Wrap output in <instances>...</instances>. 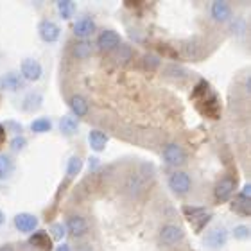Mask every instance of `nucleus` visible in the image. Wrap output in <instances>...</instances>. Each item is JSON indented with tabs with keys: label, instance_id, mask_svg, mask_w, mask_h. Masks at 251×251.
<instances>
[{
	"label": "nucleus",
	"instance_id": "nucleus-1",
	"mask_svg": "<svg viewBox=\"0 0 251 251\" xmlns=\"http://www.w3.org/2000/svg\"><path fill=\"white\" fill-rule=\"evenodd\" d=\"M163 160L173 165V167H179V165H185L187 163V152L183 151V147L178 146V144H169L165 149H163Z\"/></svg>",
	"mask_w": 251,
	"mask_h": 251
},
{
	"label": "nucleus",
	"instance_id": "nucleus-2",
	"mask_svg": "<svg viewBox=\"0 0 251 251\" xmlns=\"http://www.w3.org/2000/svg\"><path fill=\"white\" fill-rule=\"evenodd\" d=\"M169 187L173 190L174 194H178V196H185V194L190 190L192 187V181H190V176L187 173H173L171 174V178H169Z\"/></svg>",
	"mask_w": 251,
	"mask_h": 251
},
{
	"label": "nucleus",
	"instance_id": "nucleus-3",
	"mask_svg": "<svg viewBox=\"0 0 251 251\" xmlns=\"http://www.w3.org/2000/svg\"><path fill=\"white\" fill-rule=\"evenodd\" d=\"M59 32L61 31H59L58 24L52 20H43V22H40V25H38V34H40V38H42L45 43L58 42Z\"/></svg>",
	"mask_w": 251,
	"mask_h": 251
},
{
	"label": "nucleus",
	"instance_id": "nucleus-4",
	"mask_svg": "<svg viewBox=\"0 0 251 251\" xmlns=\"http://www.w3.org/2000/svg\"><path fill=\"white\" fill-rule=\"evenodd\" d=\"M20 72H22V75H24V79H27V81H38V79L42 77L43 68H42V65H40V61H36V59H32V58H27L22 61Z\"/></svg>",
	"mask_w": 251,
	"mask_h": 251
},
{
	"label": "nucleus",
	"instance_id": "nucleus-5",
	"mask_svg": "<svg viewBox=\"0 0 251 251\" xmlns=\"http://www.w3.org/2000/svg\"><path fill=\"white\" fill-rule=\"evenodd\" d=\"M233 194H235V179L233 178H223L219 183L215 185L214 196L217 201H221V203L228 201Z\"/></svg>",
	"mask_w": 251,
	"mask_h": 251
},
{
	"label": "nucleus",
	"instance_id": "nucleus-6",
	"mask_svg": "<svg viewBox=\"0 0 251 251\" xmlns=\"http://www.w3.org/2000/svg\"><path fill=\"white\" fill-rule=\"evenodd\" d=\"M226 241H228V231H226L225 228H221V226L210 230L208 233H206V239H204V242H206V246H208L210 250H219V248L225 246Z\"/></svg>",
	"mask_w": 251,
	"mask_h": 251
},
{
	"label": "nucleus",
	"instance_id": "nucleus-7",
	"mask_svg": "<svg viewBox=\"0 0 251 251\" xmlns=\"http://www.w3.org/2000/svg\"><path fill=\"white\" fill-rule=\"evenodd\" d=\"M181 239H183V230L174 225L163 226L162 231H160V241H162L163 244H167V246H173V244L179 242Z\"/></svg>",
	"mask_w": 251,
	"mask_h": 251
},
{
	"label": "nucleus",
	"instance_id": "nucleus-8",
	"mask_svg": "<svg viewBox=\"0 0 251 251\" xmlns=\"http://www.w3.org/2000/svg\"><path fill=\"white\" fill-rule=\"evenodd\" d=\"M121 45V36L117 34L115 31H104L100 32L99 38H97V47L100 50H113Z\"/></svg>",
	"mask_w": 251,
	"mask_h": 251
},
{
	"label": "nucleus",
	"instance_id": "nucleus-9",
	"mask_svg": "<svg viewBox=\"0 0 251 251\" xmlns=\"http://www.w3.org/2000/svg\"><path fill=\"white\" fill-rule=\"evenodd\" d=\"M15 226L22 233H31L38 228V217L32 214H18L15 217Z\"/></svg>",
	"mask_w": 251,
	"mask_h": 251
},
{
	"label": "nucleus",
	"instance_id": "nucleus-10",
	"mask_svg": "<svg viewBox=\"0 0 251 251\" xmlns=\"http://www.w3.org/2000/svg\"><path fill=\"white\" fill-rule=\"evenodd\" d=\"M95 31V24L92 18H88V16H84V18H79L75 24H74V34L77 38H88L92 36V32Z\"/></svg>",
	"mask_w": 251,
	"mask_h": 251
},
{
	"label": "nucleus",
	"instance_id": "nucleus-11",
	"mask_svg": "<svg viewBox=\"0 0 251 251\" xmlns=\"http://www.w3.org/2000/svg\"><path fill=\"white\" fill-rule=\"evenodd\" d=\"M231 16L230 4L225 2V0H215L212 4V18L215 22H226Z\"/></svg>",
	"mask_w": 251,
	"mask_h": 251
},
{
	"label": "nucleus",
	"instance_id": "nucleus-12",
	"mask_svg": "<svg viewBox=\"0 0 251 251\" xmlns=\"http://www.w3.org/2000/svg\"><path fill=\"white\" fill-rule=\"evenodd\" d=\"M29 244L42 251H52V239L49 237L47 231H43V230L36 231V233L29 239Z\"/></svg>",
	"mask_w": 251,
	"mask_h": 251
},
{
	"label": "nucleus",
	"instance_id": "nucleus-13",
	"mask_svg": "<svg viewBox=\"0 0 251 251\" xmlns=\"http://www.w3.org/2000/svg\"><path fill=\"white\" fill-rule=\"evenodd\" d=\"M67 228L70 231V235L74 237H83L88 231V225H86V221L81 215H72L67 223Z\"/></svg>",
	"mask_w": 251,
	"mask_h": 251
},
{
	"label": "nucleus",
	"instance_id": "nucleus-14",
	"mask_svg": "<svg viewBox=\"0 0 251 251\" xmlns=\"http://www.w3.org/2000/svg\"><path fill=\"white\" fill-rule=\"evenodd\" d=\"M0 86L4 90H9V92H16V90H20L24 86V81H22V75L9 72L0 77Z\"/></svg>",
	"mask_w": 251,
	"mask_h": 251
},
{
	"label": "nucleus",
	"instance_id": "nucleus-15",
	"mask_svg": "<svg viewBox=\"0 0 251 251\" xmlns=\"http://www.w3.org/2000/svg\"><path fill=\"white\" fill-rule=\"evenodd\" d=\"M88 142H90V147L95 152H100L104 151L106 144H108V136H106V133H102L99 129H92L88 133Z\"/></svg>",
	"mask_w": 251,
	"mask_h": 251
},
{
	"label": "nucleus",
	"instance_id": "nucleus-16",
	"mask_svg": "<svg viewBox=\"0 0 251 251\" xmlns=\"http://www.w3.org/2000/svg\"><path fill=\"white\" fill-rule=\"evenodd\" d=\"M70 108L77 117H84L88 113V102H86L83 95H74L70 99Z\"/></svg>",
	"mask_w": 251,
	"mask_h": 251
},
{
	"label": "nucleus",
	"instance_id": "nucleus-17",
	"mask_svg": "<svg viewBox=\"0 0 251 251\" xmlns=\"http://www.w3.org/2000/svg\"><path fill=\"white\" fill-rule=\"evenodd\" d=\"M59 129H61L63 135L67 136H72L75 135V131L79 129V122L77 119H74V117H63L61 121H59Z\"/></svg>",
	"mask_w": 251,
	"mask_h": 251
},
{
	"label": "nucleus",
	"instance_id": "nucleus-18",
	"mask_svg": "<svg viewBox=\"0 0 251 251\" xmlns=\"http://www.w3.org/2000/svg\"><path fill=\"white\" fill-rule=\"evenodd\" d=\"M81 169H83V162H81V158L72 156L67 163V176L68 178H75V176L81 173Z\"/></svg>",
	"mask_w": 251,
	"mask_h": 251
},
{
	"label": "nucleus",
	"instance_id": "nucleus-19",
	"mask_svg": "<svg viewBox=\"0 0 251 251\" xmlns=\"http://www.w3.org/2000/svg\"><path fill=\"white\" fill-rule=\"evenodd\" d=\"M13 173V160L7 154H0V179L9 178Z\"/></svg>",
	"mask_w": 251,
	"mask_h": 251
},
{
	"label": "nucleus",
	"instance_id": "nucleus-20",
	"mask_svg": "<svg viewBox=\"0 0 251 251\" xmlns=\"http://www.w3.org/2000/svg\"><path fill=\"white\" fill-rule=\"evenodd\" d=\"M58 11L65 20H68V18H72L74 11H75V4L72 0H61V2H58Z\"/></svg>",
	"mask_w": 251,
	"mask_h": 251
},
{
	"label": "nucleus",
	"instance_id": "nucleus-21",
	"mask_svg": "<svg viewBox=\"0 0 251 251\" xmlns=\"http://www.w3.org/2000/svg\"><path fill=\"white\" fill-rule=\"evenodd\" d=\"M50 127H52V122L47 117H40L31 124V129L34 133H47V131H50Z\"/></svg>",
	"mask_w": 251,
	"mask_h": 251
},
{
	"label": "nucleus",
	"instance_id": "nucleus-22",
	"mask_svg": "<svg viewBox=\"0 0 251 251\" xmlns=\"http://www.w3.org/2000/svg\"><path fill=\"white\" fill-rule=\"evenodd\" d=\"M233 210H237V212H241V214L248 215L250 214V199H244V198H237V201L233 203Z\"/></svg>",
	"mask_w": 251,
	"mask_h": 251
},
{
	"label": "nucleus",
	"instance_id": "nucleus-23",
	"mask_svg": "<svg viewBox=\"0 0 251 251\" xmlns=\"http://www.w3.org/2000/svg\"><path fill=\"white\" fill-rule=\"evenodd\" d=\"M90 54V45L88 43H79L77 47H75V56H77V58H86V56H88Z\"/></svg>",
	"mask_w": 251,
	"mask_h": 251
},
{
	"label": "nucleus",
	"instance_id": "nucleus-24",
	"mask_svg": "<svg viewBox=\"0 0 251 251\" xmlns=\"http://www.w3.org/2000/svg\"><path fill=\"white\" fill-rule=\"evenodd\" d=\"M50 233H52V237L56 239V241H61L63 235H65V226H63V225H52V228H50Z\"/></svg>",
	"mask_w": 251,
	"mask_h": 251
},
{
	"label": "nucleus",
	"instance_id": "nucleus-25",
	"mask_svg": "<svg viewBox=\"0 0 251 251\" xmlns=\"http://www.w3.org/2000/svg\"><path fill=\"white\" fill-rule=\"evenodd\" d=\"M233 235L237 239H248L250 237V228L248 226H237L235 230H233Z\"/></svg>",
	"mask_w": 251,
	"mask_h": 251
},
{
	"label": "nucleus",
	"instance_id": "nucleus-26",
	"mask_svg": "<svg viewBox=\"0 0 251 251\" xmlns=\"http://www.w3.org/2000/svg\"><path fill=\"white\" fill-rule=\"evenodd\" d=\"M24 146H25V138H24V136H15L13 142H11V147L16 149V151H18V149H24Z\"/></svg>",
	"mask_w": 251,
	"mask_h": 251
},
{
	"label": "nucleus",
	"instance_id": "nucleus-27",
	"mask_svg": "<svg viewBox=\"0 0 251 251\" xmlns=\"http://www.w3.org/2000/svg\"><path fill=\"white\" fill-rule=\"evenodd\" d=\"M183 212L187 215H190V219H194L196 215H199V214H203L204 212V208H190V206H185L183 208Z\"/></svg>",
	"mask_w": 251,
	"mask_h": 251
},
{
	"label": "nucleus",
	"instance_id": "nucleus-28",
	"mask_svg": "<svg viewBox=\"0 0 251 251\" xmlns=\"http://www.w3.org/2000/svg\"><path fill=\"white\" fill-rule=\"evenodd\" d=\"M241 198H244V199H250L251 198V185L250 183H246L244 185V188H242V192L239 194Z\"/></svg>",
	"mask_w": 251,
	"mask_h": 251
},
{
	"label": "nucleus",
	"instance_id": "nucleus-29",
	"mask_svg": "<svg viewBox=\"0 0 251 251\" xmlns=\"http://www.w3.org/2000/svg\"><path fill=\"white\" fill-rule=\"evenodd\" d=\"M5 140V131H4V127H2V124H0V144Z\"/></svg>",
	"mask_w": 251,
	"mask_h": 251
},
{
	"label": "nucleus",
	"instance_id": "nucleus-30",
	"mask_svg": "<svg viewBox=\"0 0 251 251\" xmlns=\"http://www.w3.org/2000/svg\"><path fill=\"white\" fill-rule=\"evenodd\" d=\"M58 251H70V248H68L67 244H61V246L58 248Z\"/></svg>",
	"mask_w": 251,
	"mask_h": 251
},
{
	"label": "nucleus",
	"instance_id": "nucleus-31",
	"mask_svg": "<svg viewBox=\"0 0 251 251\" xmlns=\"http://www.w3.org/2000/svg\"><path fill=\"white\" fill-rule=\"evenodd\" d=\"M0 251H13L11 246H0Z\"/></svg>",
	"mask_w": 251,
	"mask_h": 251
},
{
	"label": "nucleus",
	"instance_id": "nucleus-32",
	"mask_svg": "<svg viewBox=\"0 0 251 251\" xmlns=\"http://www.w3.org/2000/svg\"><path fill=\"white\" fill-rule=\"evenodd\" d=\"M4 223V214H2V210H0V225Z\"/></svg>",
	"mask_w": 251,
	"mask_h": 251
}]
</instances>
